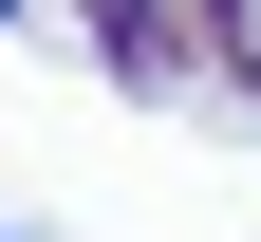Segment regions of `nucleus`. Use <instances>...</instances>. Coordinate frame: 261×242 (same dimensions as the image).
I'll list each match as a JSON object with an SVG mask.
<instances>
[{
	"label": "nucleus",
	"instance_id": "nucleus-1",
	"mask_svg": "<svg viewBox=\"0 0 261 242\" xmlns=\"http://www.w3.org/2000/svg\"><path fill=\"white\" fill-rule=\"evenodd\" d=\"M0 19H19V0H0Z\"/></svg>",
	"mask_w": 261,
	"mask_h": 242
}]
</instances>
